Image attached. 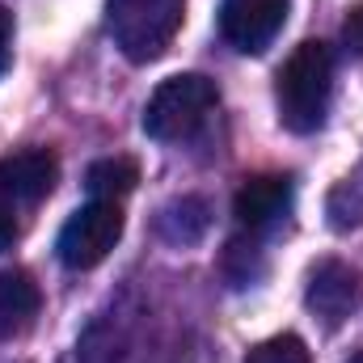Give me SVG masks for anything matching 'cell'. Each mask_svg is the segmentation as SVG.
Segmentation results:
<instances>
[{"mask_svg":"<svg viewBox=\"0 0 363 363\" xmlns=\"http://www.w3.org/2000/svg\"><path fill=\"white\" fill-rule=\"evenodd\" d=\"M330 89H334V55L325 43L304 38L287 55V64L279 68V81H274L279 123L296 135L317 131L330 110Z\"/></svg>","mask_w":363,"mask_h":363,"instance_id":"cell-1","label":"cell"},{"mask_svg":"<svg viewBox=\"0 0 363 363\" xmlns=\"http://www.w3.org/2000/svg\"><path fill=\"white\" fill-rule=\"evenodd\" d=\"M182 17H186V0H110L106 9L110 38L131 64L161 60L178 38Z\"/></svg>","mask_w":363,"mask_h":363,"instance_id":"cell-2","label":"cell"},{"mask_svg":"<svg viewBox=\"0 0 363 363\" xmlns=\"http://www.w3.org/2000/svg\"><path fill=\"white\" fill-rule=\"evenodd\" d=\"M216 101H220V89H216L211 77L178 72V77H169V81H161L152 89L148 106H144V131L152 140H161V144L186 140V135H194L207 123Z\"/></svg>","mask_w":363,"mask_h":363,"instance_id":"cell-3","label":"cell"},{"mask_svg":"<svg viewBox=\"0 0 363 363\" xmlns=\"http://www.w3.org/2000/svg\"><path fill=\"white\" fill-rule=\"evenodd\" d=\"M118 237H123V207L93 199V203L77 207L68 216V224L60 228L55 250H60V262L68 271H93L97 262L110 258V250L118 245Z\"/></svg>","mask_w":363,"mask_h":363,"instance_id":"cell-4","label":"cell"},{"mask_svg":"<svg viewBox=\"0 0 363 363\" xmlns=\"http://www.w3.org/2000/svg\"><path fill=\"white\" fill-rule=\"evenodd\" d=\"M291 0H224L220 30L241 55H262L271 38L283 30Z\"/></svg>","mask_w":363,"mask_h":363,"instance_id":"cell-5","label":"cell"},{"mask_svg":"<svg viewBox=\"0 0 363 363\" xmlns=\"http://www.w3.org/2000/svg\"><path fill=\"white\" fill-rule=\"evenodd\" d=\"M359 300H363V279H359V271H351L347 262L330 258V262H321L317 271L308 274L304 304H308V313H313L325 330H338V325L359 308Z\"/></svg>","mask_w":363,"mask_h":363,"instance_id":"cell-6","label":"cell"},{"mask_svg":"<svg viewBox=\"0 0 363 363\" xmlns=\"http://www.w3.org/2000/svg\"><path fill=\"white\" fill-rule=\"evenodd\" d=\"M0 182L17 203H43L60 182V157L51 148H26L0 161Z\"/></svg>","mask_w":363,"mask_h":363,"instance_id":"cell-7","label":"cell"},{"mask_svg":"<svg viewBox=\"0 0 363 363\" xmlns=\"http://www.w3.org/2000/svg\"><path fill=\"white\" fill-rule=\"evenodd\" d=\"M287 203H291V182L274 178V174H262V178H250L241 190H237V199H233V216H237L241 228L258 233V228L274 224V220L287 211Z\"/></svg>","mask_w":363,"mask_h":363,"instance_id":"cell-8","label":"cell"},{"mask_svg":"<svg viewBox=\"0 0 363 363\" xmlns=\"http://www.w3.org/2000/svg\"><path fill=\"white\" fill-rule=\"evenodd\" d=\"M38 283L26 271H4L0 274V338H17L34 325L38 317Z\"/></svg>","mask_w":363,"mask_h":363,"instance_id":"cell-9","label":"cell"},{"mask_svg":"<svg viewBox=\"0 0 363 363\" xmlns=\"http://www.w3.org/2000/svg\"><path fill=\"white\" fill-rule=\"evenodd\" d=\"M140 186V165L131 157H106V161H93L89 174H85V190L101 203H118L127 199L131 190Z\"/></svg>","mask_w":363,"mask_h":363,"instance_id":"cell-10","label":"cell"},{"mask_svg":"<svg viewBox=\"0 0 363 363\" xmlns=\"http://www.w3.org/2000/svg\"><path fill=\"white\" fill-rule=\"evenodd\" d=\"M161 233L169 241H178V245L199 241L207 233V203L203 199H178V203H169L161 211Z\"/></svg>","mask_w":363,"mask_h":363,"instance_id":"cell-11","label":"cell"},{"mask_svg":"<svg viewBox=\"0 0 363 363\" xmlns=\"http://www.w3.org/2000/svg\"><path fill=\"white\" fill-rule=\"evenodd\" d=\"M308 359L313 355H308L304 338H296V334H274V338L245 351V363H308Z\"/></svg>","mask_w":363,"mask_h":363,"instance_id":"cell-12","label":"cell"},{"mask_svg":"<svg viewBox=\"0 0 363 363\" xmlns=\"http://www.w3.org/2000/svg\"><path fill=\"white\" fill-rule=\"evenodd\" d=\"M330 220H334V228H355V224H363V174L347 178L330 194Z\"/></svg>","mask_w":363,"mask_h":363,"instance_id":"cell-13","label":"cell"},{"mask_svg":"<svg viewBox=\"0 0 363 363\" xmlns=\"http://www.w3.org/2000/svg\"><path fill=\"white\" fill-rule=\"evenodd\" d=\"M17 199L9 194V186L0 182V254L4 250H13V241H17V233H21V224H17Z\"/></svg>","mask_w":363,"mask_h":363,"instance_id":"cell-14","label":"cell"},{"mask_svg":"<svg viewBox=\"0 0 363 363\" xmlns=\"http://www.w3.org/2000/svg\"><path fill=\"white\" fill-rule=\"evenodd\" d=\"M9 55H13V13L0 4V72L9 68Z\"/></svg>","mask_w":363,"mask_h":363,"instance_id":"cell-15","label":"cell"},{"mask_svg":"<svg viewBox=\"0 0 363 363\" xmlns=\"http://www.w3.org/2000/svg\"><path fill=\"white\" fill-rule=\"evenodd\" d=\"M342 38H347V47L363 55V9H355L351 17H347V26H342Z\"/></svg>","mask_w":363,"mask_h":363,"instance_id":"cell-16","label":"cell"},{"mask_svg":"<svg viewBox=\"0 0 363 363\" xmlns=\"http://www.w3.org/2000/svg\"><path fill=\"white\" fill-rule=\"evenodd\" d=\"M351 363H363V351H355V355H351Z\"/></svg>","mask_w":363,"mask_h":363,"instance_id":"cell-17","label":"cell"}]
</instances>
